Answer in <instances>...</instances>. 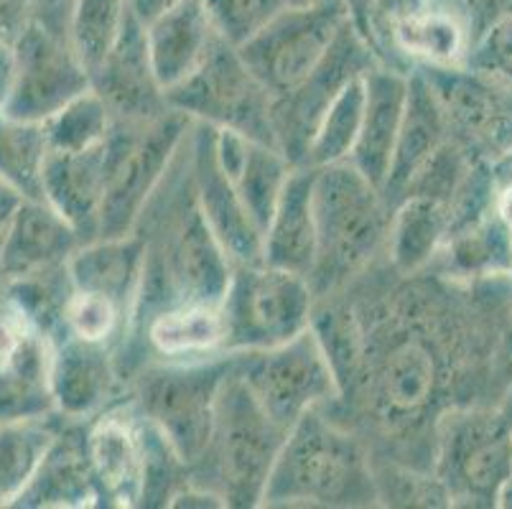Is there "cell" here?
<instances>
[{"label": "cell", "instance_id": "6da1fadb", "mask_svg": "<svg viewBox=\"0 0 512 509\" xmlns=\"http://www.w3.org/2000/svg\"><path fill=\"white\" fill-rule=\"evenodd\" d=\"M377 497L365 448L316 408L288 431L263 507H362Z\"/></svg>", "mask_w": 512, "mask_h": 509}, {"label": "cell", "instance_id": "7a4b0ae2", "mask_svg": "<svg viewBox=\"0 0 512 509\" xmlns=\"http://www.w3.org/2000/svg\"><path fill=\"white\" fill-rule=\"evenodd\" d=\"M286 436L232 367L217 398L207 451L192 466V482L220 494L227 507H263Z\"/></svg>", "mask_w": 512, "mask_h": 509}, {"label": "cell", "instance_id": "3957f363", "mask_svg": "<svg viewBox=\"0 0 512 509\" xmlns=\"http://www.w3.org/2000/svg\"><path fill=\"white\" fill-rule=\"evenodd\" d=\"M388 199L349 161L316 168V268L311 286H334L360 270L390 230Z\"/></svg>", "mask_w": 512, "mask_h": 509}, {"label": "cell", "instance_id": "277c9868", "mask_svg": "<svg viewBox=\"0 0 512 509\" xmlns=\"http://www.w3.org/2000/svg\"><path fill=\"white\" fill-rule=\"evenodd\" d=\"M192 123L171 107L148 120H115L107 135V191L100 237L130 235L136 230Z\"/></svg>", "mask_w": 512, "mask_h": 509}, {"label": "cell", "instance_id": "5b68a950", "mask_svg": "<svg viewBox=\"0 0 512 509\" xmlns=\"http://www.w3.org/2000/svg\"><path fill=\"white\" fill-rule=\"evenodd\" d=\"M232 370V354L151 364L138 377L136 405L169 438L189 466L204 456L212 438L217 398Z\"/></svg>", "mask_w": 512, "mask_h": 509}, {"label": "cell", "instance_id": "8992f818", "mask_svg": "<svg viewBox=\"0 0 512 509\" xmlns=\"http://www.w3.org/2000/svg\"><path fill=\"white\" fill-rule=\"evenodd\" d=\"M225 352L271 349L311 329L314 286L306 275L258 263L235 265L222 298Z\"/></svg>", "mask_w": 512, "mask_h": 509}, {"label": "cell", "instance_id": "52a82bcc", "mask_svg": "<svg viewBox=\"0 0 512 509\" xmlns=\"http://www.w3.org/2000/svg\"><path fill=\"white\" fill-rule=\"evenodd\" d=\"M232 367L265 413L286 431L309 410L327 405L342 392L337 370L314 326L278 347L232 352Z\"/></svg>", "mask_w": 512, "mask_h": 509}, {"label": "cell", "instance_id": "ba28073f", "mask_svg": "<svg viewBox=\"0 0 512 509\" xmlns=\"http://www.w3.org/2000/svg\"><path fill=\"white\" fill-rule=\"evenodd\" d=\"M512 476V423L492 410H454L439 423L436 479L449 504L500 507Z\"/></svg>", "mask_w": 512, "mask_h": 509}, {"label": "cell", "instance_id": "9c48e42d", "mask_svg": "<svg viewBox=\"0 0 512 509\" xmlns=\"http://www.w3.org/2000/svg\"><path fill=\"white\" fill-rule=\"evenodd\" d=\"M166 105L194 123L235 130L245 138L276 146L271 92L255 79L240 51L225 39L214 41L197 72L166 92Z\"/></svg>", "mask_w": 512, "mask_h": 509}, {"label": "cell", "instance_id": "30bf717a", "mask_svg": "<svg viewBox=\"0 0 512 509\" xmlns=\"http://www.w3.org/2000/svg\"><path fill=\"white\" fill-rule=\"evenodd\" d=\"M344 23L342 0L288 3L237 51L271 97L286 95L319 67Z\"/></svg>", "mask_w": 512, "mask_h": 509}, {"label": "cell", "instance_id": "8fae6325", "mask_svg": "<svg viewBox=\"0 0 512 509\" xmlns=\"http://www.w3.org/2000/svg\"><path fill=\"white\" fill-rule=\"evenodd\" d=\"M380 64L370 46L362 41L352 23L339 28L337 39L329 46L327 56L319 67L309 74L301 84H296L286 95L273 97L271 120L276 133V146L293 166H304L309 153L311 138L319 128L324 112L334 102V97L347 87L349 82L367 69Z\"/></svg>", "mask_w": 512, "mask_h": 509}, {"label": "cell", "instance_id": "7c38bea8", "mask_svg": "<svg viewBox=\"0 0 512 509\" xmlns=\"http://www.w3.org/2000/svg\"><path fill=\"white\" fill-rule=\"evenodd\" d=\"M90 87V72L79 62L69 39L31 21L16 41V82L8 97V115L46 123Z\"/></svg>", "mask_w": 512, "mask_h": 509}, {"label": "cell", "instance_id": "4fadbf2b", "mask_svg": "<svg viewBox=\"0 0 512 509\" xmlns=\"http://www.w3.org/2000/svg\"><path fill=\"white\" fill-rule=\"evenodd\" d=\"M370 398L383 418H416L428 410L441 382V359L431 336L400 329L380 336L367 352Z\"/></svg>", "mask_w": 512, "mask_h": 509}, {"label": "cell", "instance_id": "5bb4252c", "mask_svg": "<svg viewBox=\"0 0 512 509\" xmlns=\"http://www.w3.org/2000/svg\"><path fill=\"white\" fill-rule=\"evenodd\" d=\"M189 166L199 209L235 265L263 260V230L245 207L235 184L214 153V128L194 123L189 133Z\"/></svg>", "mask_w": 512, "mask_h": 509}, {"label": "cell", "instance_id": "9a60e30c", "mask_svg": "<svg viewBox=\"0 0 512 509\" xmlns=\"http://www.w3.org/2000/svg\"><path fill=\"white\" fill-rule=\"evenodd\" d=\"M446 110L451 130L467 135L482 156H512V95L474 69L421 67Z\"/></svg>", "mask_w": 512, "mask_h": 509}, {"label": "cell", "instance_id": "2e32d148", "mask_svg": "<svg viewBox=\"0 0 512 509\" xmlns=\"http://www.w3.org/2000/svg\"><path fill=\"white\" fill-rule=\"evenodd\" d=\"M92 87L107 102L115 120H148L169 110L164 87L158 84L146 41V23L133 13L113 51L92 74Z\"/></svg>", "mask_w": 512, "mask_h": 509}, {"label": "cell", "instance_id": "e0dca14e", "mask_svg": "<svg viewBox=\"0 0 512 509\" xmlns=\"http://www.w3.org/2000/svg\"><path fill=\"white\" fill-rule=\"evenodd\" d=\"M87 451L100 499L113 507H141L143 436L136 405L107 410L97 418L87 433Z\"/></svg>", "mask_w": 512, "mask_h": 509}, {"label": "cell", "instance_id": "ac0fdd59", "mask_svg": "<svg viewBox=\"0 0 512 509\" xmlns=\"http://www.w3.org/2000/svg\"><path fill=\"white\" fill-rule=\"evenodd\" d=\"M107 191V140L87 151H51L41 179V196L62 214L85 242L100 237Z\"/></svg>", "mask_w": 512, "mask_h": 509}, {"label": "cell", "instance_id": "d6986e66", "mask_svg": "<svg viewBox=\"0 0 512 509\" xmlns=\"http://www.w3.org/2000/svg\"><path fill=\"white\" fill-rule=\"evenodd\" d=\"M408 100V72L375 64L365 72V115L357 146L349 163L377 189H385V181L393 166L395 143Z\"/></svg>", "mask_w": 512, "mask_h": 509}, {"label": "cell", "instance_id": "ffe728a7", "mask_svg": "<svg viewBox=\"0 0 512 509\" xmlns=\"http://www.w3.org/2000/svg\"><path fill=\"white\" fill-rule=\"evenodd\" d=\"M449 138L451 125L434 84L428 82L421 67H413L408 72V100L403 123H400L398 143H395L393 166H390V176L383 189L390 207H395L406 196L413 176Z\"/></svg>", "mask_w": 512, "mask_h": 509}, {"label": "cell", "instance_id": "44dd1931", "mask_svg": "<svg viewBox=\"0 0 512 509\" xmlns=\"http://www.w3.org/2000/svg\"><path fill=\"white\" fill-rule=\"evenodd\" d=\"M214 153L265 237V227L271 222L283 186L296 166L283 156L281 148L245 138L227 128H214Z\"/></svg>", "mask_w": 512, "mask_h": 509}, {"label": "cell", "instance_id": "7402d4cb", "mask_svg": "<svg viewBox=\"0 0 512 509\" xmlns=\"http://www.w3.org/2000/svg\"><path fill=\"white\" fill-rule=\"evenodd\" d=\"M143 268H146V242L136 232L95 237L85 242V247H79L67 263L72 286L79 291L102 293L118 303L128 316V329L141 293Z\"/></svg>", "mask_w": 512, "mask_h": 509}, {"label": "cell", "instance_id": "603a6c76", "mask_svg": "<svg viewBox=\"0 0 512 509\" xmlns=\"http://www.w3.org/2000/svg\"><path fill=\"white\" fill-rule=\"evenodd\" d=\"M217 39L204 0H181L179 6L146 23L151 64L164 95L197 72Z\"/></svg>", "mask_w": 512, "mask_h": 509}, {"label": "cell", "instance_id": "cb8c5ba5", "mask_svg": "<svg viewBox=\"0 0 512 509\" xmlns=\"http://www.w3.org/2000/svg\"><path fill=\"white\" fill-rule=\"evenodd\" d=\"M314 179L316 168H293L263 237L265 263L306 275L309 280L316 268V252H319L314 217Z\"/></svg>", "mask_w": 512, "mask_h": 509}, {"label": "cell", "instance_id": "d4e9b609", "mask_svg": "<svg viewBox=\"0 0 512 509\" xmlns=\"http://www.w3.org/2000/svg\"><path fill=\"white\" fill-rule=\"evenodd\" d=\"M136 329H141L146 347L166 362H189L225 352L227 324L222 303L164 306L138 321L130 331Z\"/></svg>", "mask_w": 512, "mask_h": 509}, {"label": "cell", "instance_id": "484cf974", "mask_svg": "<svg viewBox=\"0 0 512 509\" xmlns=\"http://www.w3.org/2000/svg\"><path fill=\"white\" fill-rule=\"evenodd\" d=\"M118 372L110 344L85 342L69 334L67 342L51 357V398L67 415H90L113 398Z\"/></svg>", "mask_w": 512, "mask_h": 509}, {"label": "cell", "instance_id": "4316f807", "mask_svg": "<svg viewBox=\"0 0 512 509\" xmlns=\"http://www.w3.org/2000/svg\"><path fill=\"white\" fill-rule=\"evenodd\" d=\"M393 49L403 72H411V67H459L469 51L462 13L431 3L395 28Z\"/></svg>", "mask_w": 512, "mask_h": 509}, {"label": "cell", "instance_id": "83f0119b", "mask_svg": "<svg viewBox=\"0 0 512 509\" xmlns=\"http://www.w3.org/2000/svg\"><path fill=\"white\" fill-rule=\"evenodd\" d=\"M449 237V207L431 196H406L390 214V260L395 270L413 275L431 263Z\"/></svg>", "mask_w": 512, "mask_h": 509}, {"label": "cell", "instance_id": "f1b7e54d", "mask_svg": "<svg viewBox=\"0 0 512 509\" xmlns=\"http://www.w3.org/2000/svg\"><path fill=\"white\" fill-rule=\"evenodd\" d=\"M26 492L34 494L36 504H54V507L97 504L100 489L92 474L87 436L54 438Z\"/></svg>", "mask_w": 512, "mask_h": 509}, {"label": "cell", "instance_id": "f546056e", "mask_svg": "<svg viewBox=\"0 0 512 509\" xmlns=\"http://www.w3.org/2000/svg\"><path fill=\"white\" fill-rule=\"evenodd\" d=\"M444 245L449 247V268H454V273L477 278L512 273V232L495 209L467 230L446 237Z\"/></svg>", "mask_w": 512, "mask_h": 509}, {"label": "cell", "instance_id": "4dcf8cb0", "mask_svg": "<svg viewBox=\"0 0 512 509\" xmlns=\"http://www.w3.org/2000/svg\"><path fill=\"white\" fill-rule=\"evenodd\" d=\"M82 237L72 224L54 209L31 207L21 212L16 230L11 235L8 260L18 270H34L59 258H67Z\"/></svg>", "mask_w": 512, "mask_h": 509}, {"label": "cell", "instance_id": "1f68e13d", "mask_svg": "<svg viewBox=\"0 0 512 509\" xmlns=\"http://www.w3.org/2000/svg\"><path fill=\"white\" fill-rule=\"evenodd\" d=\"M362 115H365V74L352 79L324 112V118L311 138L304 166L321 168L349 161L357 146V138H360Z\"/></svg>", "mask_w": 512, "mask_h": 509}, {"label": "cell", "instance_id": "d6a6232c", "mask_svg": "<svg viewBox=\"0 0 512 509\" xmlns=\"http://www.w3.org/2000/svg\"><path fill=\"white\" fill-rule=\"evenodd\" d=\"M128 16V0H74L67 39L90 77L113 51Z\"/></svg>", "mask_w": 512, "mask_h": 509}, {"label": "cell", "instance_id": "836d02e7", "mask_svg": "<svg viewBox=\"0 0 512 509\" xmlns=\"http://www.w3.org/2000/svg\"><path fill=\"white\" fill-rule=\"evenodd\" d=\"M49 153L44 123L18 120L11 115L0 123V176H6L23 194L41 196V179Z\"/></svg>", "mask_w": 512, "mask_h": 509}, {"label": "cell", "instance_id": "e575fe53", "mask_svg": "<svg viewBox=\"0 0 512 509\" xmlns=\"http://www.w3.org/2000/svg\"><path fill=\"white\" fill-rule=\"evenodd\" d=\"M113 123L115 115L107 102L95 87H90L69 100L62 110L54 112L44 125L51 151H87L105 143Z\"/></svg>", "mask_w": 512, "mask_h": 509}, {"label": "cell", "instance_id": "d590c367", "mask_svg": "<svg viewBox=\"0 0 512 509\" xmlns=\"http://www.w3.org/2000/svg\"><path fill=\"white\" fill-rule=\"evenodd\" d=\"M347 21L362 36L383 67H398L393 49L395 28L406 18L426 11L434 0H342ZM403 72V69H400Z\"/></svg>", "mask_w": 512, "mask_h": 509}, {"label": "cell", "instance_id": "8d00e7d4", "mask_svg": "<svg viewBox=\"0 0 512 509\" xmlns=\"http://www.w3.org/2000/svg\"><path fill=\"white\" fill-rule=\"evenodd\" d=\"M51 443L54 436L34 423H11L0 431V499L23 497Z\"/></svg>", "mask_w": 512, "mask_h": 509}, {"label": "cell", "instance_id": "74e56055", "mask_svg": "<svg viewBox=\"0 0 512 509\" xmlns=\"http://www.w3.org/2000/svg\"><path fill=\"white\" fill-rule=\"evenodd\" d=\"M64 326L72 336L95 344H113L115 336L128 334V316L123 308L107 296L95 291H79L72 286V293L64 301Z\"/></svg>", "mask_w": 512, "mask_h": 509}, {"label": "cell", "instance_id": "f35d334b", "mask_svg": "<svg viewBox=\"0 0 512 509\" xmlns=\"http://www.w3.org/2000/svg\"><path fill=\"white\" fill-rule=\"evenodd\" d=\"M291 0H204L214 31L220 39L240 49L263 31Z\"/></svg>", "mask_w": 512, "mask_h": 509}, {"label": "cell", "instance_id": "ab89813d", "mask_svg": "<svg viewBox=\"0 0 512 509\" xmlns=\"http://www.w3.org/2000/svg\"><path fill=\"white\" fill-rule=\"evenodd\" d=\"M467 67L497 82L512 84V16L495 23L469 46Z\"/></svg>", "mask_w": 512, "mask_h": 509}, {"label": "cell", "instance_id": "60d3db41", "mask_svg": "<svg viewBox=\"0 0 512 509\" xmlns=\"http://www.w3.org/2000/svg\"><path fill=\"white\" fill-rule=\"evenodd\" d=\"M459 13L469 34V46L487 34L495 23L512 16V0H459Z\"/></svg>", "mask_w": 512, "mask_h": 509}, {"label": "cell", "instance_id": "b9f144b4", "mask_svg": "<svg viewBox=\"0 0 512 509\" xmlns=\"http://www.w3.org/2000/svg\"><path fill=\"white\" fill-rule=\"evenodd\" d=\"M29 3H31V21L49 28L51 34L64 36V39H67L74 0H29Z\"/></svg>", "mask_w": 512, "mask_h": 509}, {"label": "cell", "instance_id": "7bdbcfd3", "mask_svg": "<svg viewBox=\"0 0 512 509\" xmlns=\"http://www.w3.org/2000/svg\"><path fill=\"white\" fill-rule=\"evenodd\" d=\"M31 23L29 0H0V41L16 44Z\"/></svg>", "mask_w": 512, "mask_h": 509}, {"label": "cell", "instance_id": "ee69618b", "mask_svg": "<svg viewBox=\"0 0 512 509\" xmlns=\"http://www.w3.org/2000/svg\"><path fill=\"white\" fill-rule=\"evenodd\" d=\"M179 3L181 0H128L130 13H133L141 23L153 21V18L161 16V13L169 11V8L179 6Z\"/></svg>", "mask_w": 512, "mask_h": 509}, {"label": "cell", "instance_id": "f6af8a7d", "mask_svg": "<svg viewBox=\"0 0 512 509\" xmlns=\"http://www.w3.org/2000/svg\"><path fill=\"white\" fill-rule=\"evenodd\" d=\"M495 214L502 219L507 230L512 232V181H507L505 186H500L495 194Z\"/></svg>", "mask_w": 512, "mask_h": 509}, {"label": "cell", "instance_id": "bcb514c9", "mask_svg": "<svg viewBox=\"0 0 512 509\" xmlns=\"http://www.w3.org/2000/svg\"><path fill=\"white\" fill-rule=\"evenodd\" d=\"M500 507H512V476H510V482H507L505 492H502V497H500Z\"/></svg>", "mask_w": 512, "mask_h": 509}, {"label": "cell", "instance_id": "7dc6e473", "mask_svg": "<svg viewBox=\"0 0 512 509\" xmlns=\"http://www.w3.org/2000/svg\"><path fill=\"white\" fill-rule=\"evenodd\" d=\"M291 3H309V0H291Z\"/></svg>", "mask_w": 512, "mask_h": 509}]
</instances>
